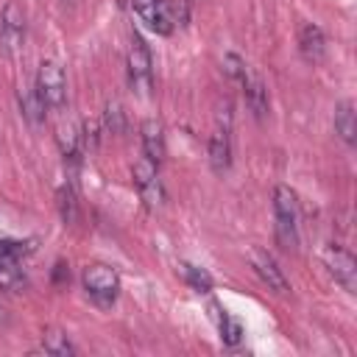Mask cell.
Returning a JSON list of instances; mask_svg holds the SVG:
<instances>
[{"label": "cell", "mask_w": 357, "mask_h": 357, "mask_svg": "<svg viewBox=\"0 0 357 357\" xmlns=\"http://www.w3.org/2000/svg\"><path fill=\"white\" fill-rule=\"evenodd\" d=\"M273 215H276L279 245L284 251H296V245H298V212H296V195L284 184H279L273 190Z\"/></svg>", "instance_id": "cell-1"}, {"label": "cell", "mask_w": 357, "mask_h": 357, "mask_svg": "<svg viewBox=\"0 0 357 357\" xmlns=\"http://www.w3.org/2000/svg\"><path fill=\"white\" fill-rule=\"evenodd\" d=\"M31 254L28 243L20 240H0V290H20L25 284V271H22V257Z\"/></svg>", "instance_id": "cell-2"}, {"label": "cell", "mask_w": 357, "mask_h": 357, "mask_svg": "<svg viewBox=\"0 0 357 357\" xmlns=\"http://www.w3.org/2000/svg\"><path fill=\"white\" fill-rule=\"evenodd\" d=\"M36 95L42 98L45 109H61L64 98H67V81H64V70L59 61L45 59L39 64V75H36Z\"/></svg>", "instance_id": "cell-3"}, {"label": "cell", "mask_w": 357, "mask_h": 357, "mask_svg": "<svg viewBox=\"0 0 357 357\" xmlns=\"http://www.w3.org/2000/svg\"><path fill=\"white\" fill-rule=\"evenodd\" d=\"M84 290L86 296L100 304V307H109L114 298H117V290H120V279H117V271L109 268V265H89L84 271Z\"/></svg>", "instance_id": "cell-4"}, {"label": "cell", "mask_w": 357, "mask_h": 357, "mask_svg": "<svg viewBox=\"0 0 357 357\" xmlns=\"http://www.w3.org/2000/svg\"><path fill=\"white\" fill-rule=\"evenodd\" d=\"M128 81L139 95H148L151 89V50L142 42L139 33H131V47H128Z\"/></svg>", "instance_id": "cell-5"}, {"label": "cell", "mask_w": 357, "mask_h": 357, "mask_svg": "<svg viewBox=\"0 0 357 357\" xmlns=\"http://www.w3.org/2000/svg\"><path fill=\"white\" fill-rule=\"evenodd\" d=\"M131 3H134V11L142 17V22H148L156 33H170L173 25L178 22L167 0H131Z\"/></svg>", "instance_id": "cell-6"}, {"label": "cell", "mask_w": 357, "mask_h": 357, "mask_svg": "<svg viewBox=\"0 0 357 357\" xmlns=\"http://www.w3.org/2000/svg\"><path fill=\"white\" fill-rule=\"evenodd\" d=\"M131 176H134V184H137V190H139V195L148 206H159L165 201V190H162V181L156 176V165L148 156L134 165Z\"/></svg>", "instance_id": "cell-7"}, {"label": "cell", "mask_w": 357, "mask_h": 357, "mask_svg": "<svg viewBox=\"0 0 357 357\" xmlns=\"http://www.w3.org/2000/svg\"><path fill=\"white\" fill-rule=\"evenodd\" d=\"M324 262H326V268L332 271V276H335L349 293H354V287H357V262H354V257H351L346 248H340V245H329V248L324 251Z\"/></svg>", "instance_id": "cell-8"}, {"label": "cell", "mask_w": 357, "mask_h": 357, "mask_svg": "<svg viewBox=\"0 0 357 357\" xmlns=\"http://www.w3.org/2000/svg\"><path fill=\"white\" fill-rule=\"evenodd\" d=\"M0 39H3V45H6L8 53L20 50L22 39H25V17H22V11H20L17 3H6V8H3Z\"/></svg>", "instance_id": "cell-9"}, {"label": "cell", "mask_w": 357, "mask_h": 357, "mask_svg": "<svg viewBox=\"0 0 357 357\" xmlns=\"http://www.w3.org/2000/svg\"><path fill=\"white\" fill-rule=\"evenodd\" d=\"M251 265H254V271L259 273V279H262L271 290H276V293H287V290H290V284H287L282 268L276 265V259H273L268 251L251 248Z\"/></svg>", "instance_id": "cell-10"}, {"label": "cell", "mask_w": 357, "mask_h": 357, "mask_svg": "<svg viewBox=\"0 0 357 357\" xmlns=\"http://www.w3.org/2000/svg\"><path fill=\"white\" fill-rule=\"evenodd\" d=\"M298 50H301V56L307 61H318L324 56V50H326L324 31L318 25H312V22L301 25V31H298Z\"/></svg>", "instance_id": "cell-11"}, {"label": "cell", "mask_w": 357, "mask_h": 357, "mask_svg": "<svg viewBox=\"0 0 357 357\" xmlns=\"http://www.w3.org/2000/svg\"><path fill=\"white\" fill-rule=\"evenodd\" d=\"M142 148H145V156L159 165L165 159V128L159 120H145L142 123Z\"/></svg>", "instance_id": "cell-12"}, {"label": "cell", "mask_w": 357, "mask_h": 357, "mask_svg": "<svg viewBox=\"0 0 357 357\" xmlns=\"http://www.w3.org/2000/svg\"><path fill=\"white\" fill-rule=\"evenodd\" d=\"M240 81H243V92H245L248 109L257 117H265V112H268V89H265V84L257 75H251V73H245Z\"/></svg>", "instance_id": "cell-13"}, {"label": "cell", "mask_w": 357, "mask_h": 357, "mask_svg": "<svg viewBox=\"0 0 357 357\" xmlns=\"http://www.w3.org/2000/svg\"><path fill=\"white\" fill-rule=\"evenodd\" d=\"M209 159H212V167L218 173L229 167V162H231V145H229V128L226 126L212 134V139H209Z\"/></svg>", "instance_id": "cell-14"}, {"label": "cell", "mask_w": 357, "mask_h": 357, "mask_svg": "<svg viewBox=\"0 0 357 357\" xmlns=\"http://www.w3.org/2000/svg\"><path fill=\"white\" fill-rule=\"evenodd\" d=\"M335 128H337V134H340L349 145H354L357 123H354V103H351V100H343V103L335 109Z\"/></svg>", "instance_id": "cell-15"}, {"label": "cell", "mask_w": 357, "mask_h": 357, "mask_svg": "<svg viewBox=\"0 0 357 357\" xmlns=\"http://www.w3.org/2000/svg\"><path fill=\"white\" fill-rule=\"evenodd\" d=\"M56 139H59V148H61L64 159L75 162V159L81 156V137H78V131H75L73 123H61V126L56 128Z\"/></svg>", "instance_id": "cell-16"}, {"label": "cell", "mask_w": 357, "mask_h": 357, "mask_svg": "<svg viewBox=\"0 0 357 357\" xmlns=\"http://www.w3.org/2000/svg\"><path fill=\"white\" fill-rule=\"evenodd\" d=\"M176 271L184 276V282H187L192 290H198V293H209V290H212V276H209L204 268L190 265V262H178Z\"/></svg>", "instance_id": "cell-17"}, {"label": "cell", "mask_w": 357, "mask_h": 357, "mask_svg": "<svg viewBox=\"0 0 357 357\" xmlns=\"http://www.w3.org/2000/svg\"><path fill=\"white\" fill-rule=\"evenodd\" d=\"M20 109H22V114H25L28 123H33V126L42 123V117H45V103H42V98L36 95V86L20 92Z\"/></svg>", "instance_id": "cell-18"}, {"label": "cell", "mask_w": 357, "mask_h": 357, "mask_svg": "<svg viewBox=\"0 0 357 357\" xmlns=\"http://www.w3.org/2000/svg\"><path fill=\"white\" fill-rule=\"evenodd\" d=\"M42 349L47 354H56V357H70L75 354V346L70 343V337L61 332V329H47L45 332V340H42Z\"/></svg>", "instance_id": "cell-19"}, {"label": "cell", "mask_w": 357, "mask_h": 357, "mask_svg": "<svg viewBox=\"0 0 357 357\" xmlns=\"http://www.w3.org/2000/svg\"><path fill=\"white\" fill-rule=\"evenodd\" d=\"M103 120H106V128H109L112 134H123V131H126V114H123V106H120L117 100H109V103H106Z\"/></svg>", "instance_id": "cell-20"}, {"label": "cell", "mask_w": 357, "mask_h": 357, "mask_svg": "<svg viewBox=\"0 0 357 357\" xmlns=\"http://www.w3.org/2000/svg\"><path fill=\"white\" fill-rule=\"evenodd\" d=\"M218 326H220V337H223V343L237 346V343L243 340V326H240L234 318L223 315V318H218Z\"/></svg>", "instance_id": "cell-21"}, {"label": "cell", "mask_w": 357, "mask_h": 357, "mask_svg": "<svg viewBox=\"0 0 357 357\" xmlns=\"http://www.w3.org/2000/svg\"><path fill=\"white\" fill-rule=\"evenodd\" d=\"M59 198H61V218L64 220H75V195H73V190L64 187Z\"/></svg>", "instance_id": "cell-22"}, {"label": "cell", "mask_w": 357, "mask_h": 357, "mask_svg": "<svg viewBox=\"0 0 357 357\" xmlns=\"http://www.w3.org/2000/svg\"><path fill=\"white\" fill-rule=\"evenodd\" d=\"M223 64H226V73H229L231 78H237V81L248 73V70H245V64H243V59H240V56H234V53H229V56L223 59Z\"/></svg>", "instance_id": "cell-23"}, {"label": "cell", "mask_w": 357, "mask_h": 357, "mask_svg": "<svg viewBox=\"0 0 357 357\" xmlns=\"http://www.w3.org/2000/svg\"><path fill=\"white\" fill-rule=\"evenodd\" d=\"M3 312H6V310H3V307H0V321H3Z\"/></svg>", "instance_id": "cell-24"}]
</instances>
